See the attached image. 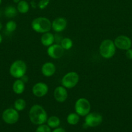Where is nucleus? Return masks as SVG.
I'll return each mask as SVG.
<instances>
[{
    "label": "nucleus",
    "mask_w": 132,
    "mask_h": 132,
    "mask_svg": "<svg viewBox=\"0 0 132 132\" xmlns=\"http://www.w3.org/2000/svg\"><path fill=\"white\" fill-rule=\"evenodd\" d=\"M35 4L36 3H34L33 1H32V2H31V6H32L33 8H35L36 7V5H35Z\"/></svg>",
    "instance_id": "nucleus-29"
},
{
    "label": "nucleus",
    "mask_w": 132,
    "mask_h": 132,
    "mask_svg": "<svg viewBox=\"0 0 132 132\" xmlns=\"http://www.w3.org/2000/svg\"><path fill=\"white\" fill-rule=\"evenodd\" d=\"M2 41H3V37H2V36L1 35V34H0V44L2 43Z\"/></svg>",
    "instance_id": "nucleus-30"
},
{
    "label": "nucleus",
    "mask_w": 132,
    "mask_h": 132,
    "mask_svg": "<svg viewBox=\"0 0 132 132\" xmlns=\"http://www.w3.org/2000/svg\"><path fill=\"white\" fill-rule=\"evenodd\" d=\"M67 19L62 17L57 18L52 22V28L56 32H63L67 27Z\"/></svg>",
    "instance_id": "nucleus-12"
},
{
    "label": "nucleus",
    "mask_w": 132,
    "mask_h": 132,
    "mask_svg": "<svg viewBox=\"0 0 132 132\" xmlns=\"http://www.w3.org/2000/svg\"><path fill=\"white\" fill-rule=\"evenodd\" d=\"M5 15L8 18H13L16 17L18 14V10L16 7L12 5L7 6L5 9L4 11Z\"/></svg>",
    "instance_id": "nucleus-19"
},
{
    "label": "nucleus",
    "mask_w": 132,
    "mask_h": 132,
    "mask_svg": "<svg viewBox=\"0 0 132 132\" xmlns=\"http://www.w3.org/2000/svg\"><path fill=\"white\" fill-rule=\"evenodd\" d=\"M85 117V125L88 127H97L99 126L103 121L102 115L97 112H89Z\"/></svg>",
    "instance_id": "nucleus-8"
},
{
    "label": "nucleus",
    "mask_w": 132,
    "mask_h": 132,
    "mask_svg": "<svg viewBox=\"0 0 132 132\" xmlns=\"http://www.w3.org/2000/svg\"><path fill=\"white\" fill-rule=\"evenodd\" d=\"M27 64L23 61L16 60L13 62L9 68L10 76L16 79H20L25 75L27 72Z\"/></svg>",
    "instance_id": "nucleus-4"
},
{
    "label": "nucleus",
    "mask_w": 132,
    "mask_h": 132,
    "mask_svg": "<svg viewBox=\"0 0 132 132\" xmlns=\"http://www.w3.org/2000/svg\"><path fill=\"white\" fill-rule=\"evenodd\" d=\"M50 3V0H40V2L38 4V6L41 10H43L49 5Z\"/></svg>",
    "instance_id": "nucleus-25"
},
{
    "label": "nucleus",
    "mask_w": 132,
    "mask_h": 132,
    "mask_svg": "<svg viewBox=\"0 0 132 132\" xmlns=\"http://www.w3.org/2000/svg\"><path fill=\"white\" fill-rule=\"evenodd\" d=\"M54 40H55L54 36L49 32L43 34V35L41 37V39H40L41 44L43 46H47V47L53 45V43L54 42Z\"/></svg>",
    "instance_id": "nucleus-15"
},
{
    "label": "nucleus",
    "mask_w": 132,
    "mask_h": 132,
    "mask_svg": "<svg viewBox=\"0 0 132 132\" xmlns=\"http://www.w3.org/2000/svg\"><path fill=\"white\" fill-rule=\"evenodd\" d=\"M54 98L58 103H63L66 101L68 97L67 91L63 86H58L54 90Z\"/></svg>",
    "instance_id": "nucleus-13"
},
{
    "label": "nucleus",
    "mask_w": 132,
    "mask_h": 132,
    "mask_svg": "<svg viewBox=\"0 0 132 132\" xmlns=\"http://www.w3.org/2000/svg\"><path fill=\"white\" fill-rule=\"evenodd\" d=\"M31 27L35 32L44 34L50 30L52 28V22L45 17H38L32 20Z\"/></svg>",
    "instance_id": "nucleus-2"
},
{
    "label": "nucleus",
    "mask_w": 132,
    "mask_h": 132,
    "mask_svg": "<svg viewBox=\"0 0 132 132\" xmlns=\"http://www.w3.org/2000/svg\"><path fill=\"white\" fill-rule=\"evenodd\" d=\"M63 54H64V49L60 45L53 44L48 47L47 54L50 57L53 59H60L63 56Z\"/></svg>",
    "instance_id": "nucleus-10"
},
{
    "label": "nucleus",
    "mask_w": 132,
    "mask_h": 132,
    "mask_svg": "<svg viewBox=\"0 0 132 132\" xmlns=\"http://www.w3.org/2000/svg\"><path fill=\"white\" fill-rule=\"evenodd\" d=\"M31 122L35 125L45 124L47 120V113L43 107L39 104H34L31 108L28 113Z\"/></svg>",
    "instance_id": "nucleus-1"
},
{
    "label": "nucleus",
    "mask_w": 132,
    "mask_h": 132,
    "mask_svg": "<svg viewBox=\"0 0 132 132\" xmlns=\"http://www.w3.org/2000/svg\"><path fill=\"white\" fill-rule=\"evenodd\" d=\"M56 66L51 62H47L41 67V73L45 77H49L53 76L56 72Z\"/></svg>",
    "instance_id": "nucleus-14"
},
{
    "label": "nucleus",
    "mask_w": 132,
    "mask_h": 132,
    "mask_svg": "<svg viewBox=\"0 0 132 132\" xmlns=\"http://www.w3.org/2000/svg\"><path fill=\"white\" fill-rule=\"evenodd\" d=\"M14 107L18 112L23 111L26 108V101L23 99H16L14 103Z\"/></svg>",
    "instance_id": "nucleus-21"
},
{
    "label": "nucleus",
    "mask_w": 132,
    "mask_h": 132,
    "mask_svg": "<svg viewBox=\"0 0 132 132\" xmlns=\"http://www.w3.org/2000/svg\"><path fill=\"white\" fill-rule=\"evenodd\" d=\"M126 56L128 59H132V49L129 48L126 52Z\"/></svg>",
    "instance_id": "nucleus-26"
},
{
    "label": "nucleus",
    "mask_w": 132,
    "mask_h": 132,
    "mask_svg": "<svg viewBox=\"0 0 132 132\" xmlns=\"http://www.w3.org/2000/svg\"><path fill=\"white\" fill-rule=\"evenodd\" d=\"M49 91V87L44 82H37L33 86L32 89V94L37 97H42L45 96Z\"/></svg>",
    "instance_id": "nucleus-11"
},
{
    "label": "nucleus",
    "mask_w": 132,
    "mask_h": 132,
    "mask_svg": "<svg viewBox=\"0 0 132 132\" xmlns=\"http://www.w3.org/2000/svg\"><path fill=\"white\" fill-rule=\"evenodd\" d=\"M20 79L21 80V81H23V82H24L25 83H26V82H28V76H26V75H24V76H22V77H21Z\"/></svg>",
    "instance_id": "nucleus-27"
},
{
    "label": "nucleus",
    "mask_w": 132,
    "mask_h": 132,
    "mask_svg": "<svg viewBox=\"0 0 132 132\" xmlns=\"http://www.w3.org/2000/svg\"><path fill=\"white\" fill-rule=\"evenodd\" d=\"M80 121V116L76 113H71L67 116V122L71 125H76Z\"/></svg>",
    "instance_id": "nucleus-20"
},
{
    "label": "nucleus",
    "mask_w": 132,
    "mask_h": 132,
    "mask_svg": "<svg viewBox=\"0 0 132 132\" xmlns=\"http://www.w3.org/2000/svg\"><path fill=\"white\" fill-rule=\"evenodd\" d=\"M2 119L5 123L8 125H14L19 120V112L14 108H7L3 112Z\"/></svg>",
    "instance_id": "nucleus-7"
},
{
    "label": "nucleus",
    "mask_w": 132,
    "mask_h": 132,
    "mask_svg": "<svg viewBox=\"0 0 132 132\" xmlns=\"http://www.w3.org/2000/svg\"><path fill=\"white\" fill-rule=\"evenodd\" d=\"M35 132H51V130L47 125L43 124L38 126Z\"/></svg>",
    "instance_id": "nucleus-24"
},
{
    "label": "nucleus",
    "mask_w": 132,
    "mask_h": 132,
    "mask_svg": "<svg viewBox=\"0 0 132 132\" xmlns=\"http://www.w3.org/2000/svg\"><path fill=\"white\" fill-rule=\"evenodd\" d=\"M99 52L101 56L104 59L113 57L116 52V46L114 41L109 39L104 40L100 45Z\"/></svg>",
    "instance_id": "nucleus-3"
},
{
    "label": "nucleus",
    "mask_w": 132,
    "mask_h": 132,
    "mask_svg": "<svg viewBox=\"0 0 132 132\" xmlns=\"http://www.w3.org/2000/svg\"><path fill=\"white\" fill-rule=\"evenodd\" d=\"M113 41L116 48L120 50H127L131 48L132 46V41L131 39L124 35L117 36Z\"/></svg>",
    "instance_id": "nucleus-9"
},
{
    "label": "nucleus",
    "mask_w": 132,
    "mask_h": 132,
    "mask_svg": "<svg viewBox=\"0 0 132 132\" xmlns=\"http://www.w3.org/2000/svg\"><path fill=\"white\" fill-rule=\"evenodd\" d=\"M51 132H66L65 130H64L62 128H54V130Z\"/></svg>",
    "instance_id": "nucleus-28"
},
{
    "label": "nucleus",
    "mask_w": 132,
    "mask_h": 132,
    "mask_svg": "<svg viewBox=\"0 0 132 132\" xmlns=\"http://www.w3.org/2000/svg\"><path fill=\"white\" fill-rule=\"evenodd\" d=\"M20 79H17L12 85V90L16 94L20 95L23 94L25 89V85Z\"/></svg>",
    "instance_id": "nucleus-16"
},
{
    "label": "nucleus",
    "mask_w": 132,
    "mask_h": 132,
    "mask_svg": "<svg viewBox=\"0 0 132 132\" xmlns=\"http://www.w3.org/2000/svg\"><path fill=\"white\" fill-rule=\"evenodd\" d=\"M60 45L64 49V50H68L72 48L73 43H72L71 39L69 38V37H65V38L62 39V41H61Z\"/></svg>",
    "instance_id": "nucleus-22"
},
{
    "label": "nucleus",
    "mask_w": 132,
    "mask_h": 132,
    "mask_svg": "<svg viewBox=\"0 0 132 132\" xmlns=\"http://www.w3.org/2000/svg\"><path fill=\"white\" fill-rule=\"evenodd\" d=\"M1 3H2V0H0V5H1Z\"/></svg>",
    "instance_id": "nucleus-33"
},
{
    "label": "nucleus",
    "mask_w": 132,
    "mask_h": 132,
    "mask_svg": "<svg viewBox=\"0 0 132 132\" xmlns=\"http://www.w3.org/2000/svg\"><path fill=\"white\" fill-rule=\"evenodd\" d=\"M79 81V76L76 72H70L62 79V85L66 89H71L76 86Z\"/></svg>",
    "instance_id": "nucleus-6"
},
{
    "label": "nucleus",
    "mask_w": 132,
    "mask_h": 132,
    "mask_svg": "<svg viewBox=\"0 0 132 132\" xmlns=\"http://www.w3.org/2000/svg\"><path fill=\"white\" fill-rule=\"evenodd\" d=\"M13 1H14V3H17L18 4V3L20 1V0H13Z\"/></svg>",
    "instance_id": "nucleus-31"
},
{
    "label": "nucleus",
    "mask_w": 132,
    "mask_h": 132,
    "mask_svg": "<svg viewBox=\"0 0 132 132\" xmlns=\"http://www.w3.org/2000/svg\"><path fill=\"white\" fill-rule=\"evenodd\" d=\"M75 112L78 116L85 117L91 111V104L85 98H80L75 104Z\"/></svg>",
    "instance_id": "nucleus-5"
},
{
    "label": "nucleus",
    "mask_w": 132,
    "mask_h": 132,
    "mask_svg": "<svg viewBox=\"0 0 132 132\" xmlns=\"http://www.w3.org/2000/svg\"><path fill=\"white\" fill-rule=\"evenodd\" d=\"M30 9L29 4L25 0H20L17 4V10L21 14H26Z\"/></svg>",
    "instance_id": "nucleus-17"
},
{
    "label": "nucleus",
    "mask_w": 132,
    "mask_h": 132,
    "mask_svg": "<svg viewBox=\"0 0 132 132\" xmlns=\"http://www.w3.org/2000/svg\"><path fill=\"white\" fill-rule=\"evenodd\" d=\"M2 28H3V25H2V23H1V22H0V31L1 30V29H2Z\"/></svg>",
    "instance_id": "nucleus-32"
},
{
    "label": "nucleus",
    "mask_w": 132,
    "mask_h": 132,
    "mask_svg": "<svg viewBox=\"0 0 132 132\" xmlns=\"http://www.w3.org/2000/svg\"><path fill=\"white\" fill-rule=\"evenodd\" d=\"M17 24L14 21H9L5 24V29L9 32H13L16 30Z\"/></svg>",
    "instance_id": "nucleus-23"
},
{
    "label": "nucleus",
    "mask_w": 132,
    "mask_h": 132,
    "mask_svg": "<svg viewBox=\"0 0 132 132\" xmlns=\"http://www.w3.org/2000/svg\"><path fill=\"white\" fill-rule=\"evenodd\" d=\"M47 124L50 128H56L60 125V119L57 116H51L47 119Z\"/></svg>",
    "instance_id": "nucleus-18"
}]
</instances>
